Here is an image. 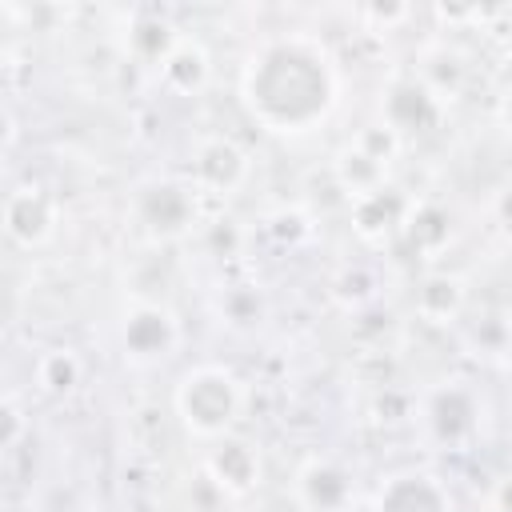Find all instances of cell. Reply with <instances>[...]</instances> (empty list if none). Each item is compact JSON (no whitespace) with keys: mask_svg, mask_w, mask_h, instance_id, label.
I'll return each instance as SVG.
<instances>
[{"mask_svg":"<svg viewBox=\"0 0 512 512\" xmlns=\"http://www.w3.org/2000/svg\"><path fill=\"white\" fill-rule=\"evenodd\" d=\"M76 376H80V368H76V360H72L68 352H52V356L40 364V380H44L52 392H68V388L76 384Z\"/></svg>","mask_w":512,"mask_h":512,"instance_id":"cell-11","label":"cell"},{"mask_svg":"<svg viewBox=\"0 0 512 512\" xmlns=\"http://www.w3.org/2000/svg\"><path fill=\"white\" fill-rule=\"evenodd\" d=\"M168 332H172V324H168V316L164 312H156V308H144V312H136L132 320H128V344L136 348V352H160L164 344H168Z\"/></svg>","mask_w":512,"mask_h":512,"instance_id":"cell-7","label":"cell"},{"mask_svg":"<svg viewBox=\"0 0 512 512\" xmlns=\"http://www.w3.org/2000/svg\"><path fill=\"white\" fill-rule=\"evenodd\" d=\"M304 492H308V500H312L316 508H336V504L344 500L348 484H344V476H340L336 468L312 464V468L304 472Z\"/></svg>","mask_w":512,"mask_h":512,"instance_id":"cell-8","label":"cell"},{"mask_svg":"<svg viewBox=\"0 0 512 512\" xmlns=\"http://www.w3.org/2000/svg\"><path fill=\"white\" fill-rule=\"evenodd\" d=\"M8 208H12V212H4V220H8V232H12L16 240L32 244V240L44 236V228H48V204H44V196H40L36 188H20V192L8 200Z\"/></svg>","mask_w":512,"mask_h":512,"instance_id":"cell-4","label":"cell"},{"mask_svg":"<svg viewBox=\"0 0 512 512\" xmlns=\"http://www.w3.org/2000/svg\"><path fill=\"white\" fill-rule=\"evenodd\" d=\"M380 512H448V496L432 476H396L380 492Z\"/></svg>","mask_w":512,"mask_h":512,"instance_id":"cell-3","label":"cell"},{"mask_svg":"<svg viewBox=\"0 0 512 512\" xmlns=\"http://www.w3.org/2000/svg\"><path fill=\"white\" fill-rule=\"evenodd\" d=\"M180 412L196 432H220L236 412V388L224 372H192L180 388Z\"/></svg>","mask_w":512,"mask_h":512,"instance_id":"cell-2","label":"cell"},{"mask_svg":"<svg viewBox=\"0 0 512 512\" xmlns=\"http://www.w3.org/2000/svg\"><path fill=\"white\" fill-rule=\"evenodd\" d=\"M332 100V76L324 68V56L312 44L280 40L260 52L248 68V104L252 112L280 128L296 132L312 124Z\"/></svg>","mask_w":512,"mask_h":512,"instance_id":"cell-1","label":"cell"},{"mask_svg":"<svg viewBox=\"0 0 512 512\" xmlns=\"http://www.w3.org/2000/svg\"><path fill=\"white\" fill-rule=\"evenodd\" d=\"M164 76L176 84V88H196L204 80V52L192 48V44H180L164 56Z\"/></svg>","mask_w":512,"mask_h":512,"instance_id":"cell-9","label":"cell"},{"mask_svg":"<svg viewBox=\"0 0 512 512\" xmlns=\"http://www.w3.org/2000/svg\"><path fill=\"white\" fill-rule=\"evenodd\" d=\"M196 168H200V176H204L208 184L228 188V184H236V176L244 172V156H240V152H236L228 140H212V144L200 152Z\"/></svg>","mask_w":512,"mask_h":512,"instance_id":"cell-5","label":"cell"},{"mask_svg":"<svg viewBox=\"0 0 512 512\" xmlns=\"http://www.w3.org/2000/svg\"><path fill=\"white\" fill-rule=\"evenodd\" d=\"M508 124H512V104H508Z\"/></svg>","mask_w":512,"mask_h":512,"instance_id":"cell-13","label":"cell"},{"mask_svg":"<svg viewBox=\"0 0 512 512\" xmlns=\"http://www.w3.org/2000/svg\"><path fill=\"white\" fill-rule=\"evenodd\" d=\"M456 304H460V284H456V280L436 276V280H428V284L420 288V312H424V316L444 320V316L456 312Z\"/></svg>","mask_w":512,"mask_h":512,"instance_id":"cell-10","label":"cell"},{"mask_svg":"<svg viewBox=\"0 0 512 512\" xmlns=\"http://www.w3.org/2000/svg\"><path fill=\"white\" fill-rule=\"evenodd\" d=\"M496 512H512V476L508 480H500V488H496Z\"/></svg>","mask_w":512,"mask_h":512,"instance_id":"cell-12","label":"cell"},{"mask_svg":"<svg viewBox=\"0 0 512 512\" xmlns=\"http://www.w3.org/2000/svg\"><path fill=\"white\" fill-rule=\"evenodd\" d=\"M212 472H216L220 484H228V488L240 492V488H248L256 480V456H252L248 444H224L212 456Z\"/></svg>","mask_w":512,"mask_h":512,"instance_id":"cell-6","label":"cell"}]
</instances>
